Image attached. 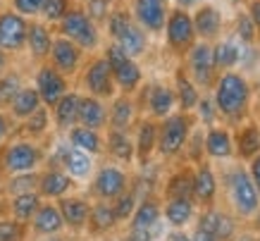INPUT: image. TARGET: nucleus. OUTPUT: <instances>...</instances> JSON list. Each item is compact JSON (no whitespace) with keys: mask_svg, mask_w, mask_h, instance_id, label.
I'll use <instances>...</instances> for the list:
<instances>
[{"mask_svg":"<svg viewBox=\"0 0 260 241\" xmlns=\"http://www.w3.org/2000/svg\"><path fill=\"white\" fill-rule=\"evenodd\" d=\"M251 101V86L239 72H224L215 86V108L229 119H237L246 112Z\"/></svg>","mask_w":260,"mask_h":241,"instance_id":"1","label":"nucleus"},{"mask_svg":"<svg viewBox=\"0 0 260 241\" xmlns=\"http://www.w3.org/2000/svg\"><path fill=\"white\" fill-rule=\"evenodd\" d=\"M60 34L64 39H70L72 43H77L81 50H95L101 43V32L98 24L79 8H70V12L60 19Z\"/></svg>","mask_w":260,"mask_h":241,"instance_id":"2","label":"nucleus"},{"mask_svg":"<svg viewBox=\"0 0 260 241\" xmlns=\"http://www.w3.org/2000/svg\"><path fill=\"white\" fill-rule=\"evenodd\" d=\"M105 60L110 65L115 86L122 88L124 94H134L136 88H139V84H141V79H143V72H141V67H139V63H136L134 57H129L117 43H110V46H108Z\"/></svg>","mask_w":260,"mask_h":241,"instance_id":"3","label":"nucleus"},{"mask_svg":"<svg viewBox=\"0 0 260 241\" xmlns=\"http://www.w3.org/2000/svg\"><path fill=\"white\" fill-rule=\"evenodd\" d=\"M191 132V119L186 112H179V115H167L162 117V125L158 127V150L160 156H177L181 148L186 146V139H189Z\"/></svg>","mask_w":260,"mask_h":241,"instance_id":"4","label":"nucleus"},{"mask_svg":"<svg viewBox=\"0 0 260 241\" xmlns=\"http://www.w3.org/2000/svg\"><path fill=\"white\" fill-rule=\"evenodd\" d=\"M165 39L167 46L172 48L174 53H186L193 43H196V29H193V19L184 8H177L167 15L165 22Z\"/></svg>","mask_w":260,"mask_h":241,"instance_id":"5","label":"nucleus"},{"mask_svg":"<svg viewBox=\"0 0 260 241\" xmlns=\"http://www.w3.org/2000/svg\"><path fill=\"white\" fill-rule=\"evenodd\" d=\"M167 15H170V3L167 0H134V5H132L134 22L148 34L162 32Z\"/></svg>","mask_w":260,"mask_h":241,"instance_id":"6","label":"nucleus"},{"mask_svg":"<svg viewBox=\"0 0 260 241\" xmlns=\"http://www.w3.org/2000/svg\"><path fill=\"white\" fill-rule=\"evenodd\" d=\"M26 32H29V19L22 17L15 10L0 12V50L17 53L26 46Z\"/></svg>","mask_w":260,"mask_h":241,"instance_id":"7","label":"nucleus"},{"mask_svg":"<svg viewBox=\"0 0 260 241\" xmlns=\"http://www.w3.org/2000/svg\"><path fill=\"white\" fill-rule=\"evenodd\" d=\"M215 60H213V46L208 43H193L189 48V77L191 81L201 88H210L215 81Z\"/></svg>","mask_w":260,"mask_h":241,"instance_id":"8","label":"nucleus"},{"mask_svg":"<svg viewBox=\"0 0 260 241\" xmlns=\"http://www.w3.org/2000/svg\"><path fill=\"white\" fill-rule=\"evenodd\" d=\"M34 81H36L34 88L39 91L41 103H43L46 108H53V105H55V103L60 101L67 91H70V86H67V77L60 74L53 65H41L39 70H36V79H34Z\"/></svg>","mask_w":260,"mask_h":241,"instance_id":"9","label":"nucleus"},{"mask_svg":"<svg viewBox=\"0 0 260 241\" xmlns=\"http://www.w3.org/2000/svg\"><path fill=\"white\" fill-rule=\"evenodd\" d=\"M84 86H86L88 96H95V98H112L115 96V79H112V72H110V65L105 57H95L91 60V65L86 67L84 72Z\"/></svg>","mask_w":260,"mask_h":241,"instance_id":"10","label":"nucleus"},{"mask_svg":"<svg viewBox=\"0 0 260 241\" xmlns=\"http://www.w3.org/2000/svg\"><path fill=\"white\" fill-rule=\"evenodd\" d=\"M81 55H84V50H81L77 43H72V41L64 39V36H57V39H53V46H50L48 57H50V65H53L60 74L72 77V74L79 72Z\"/></svg>","mask_w":260,"mask_h":241,"instance_id":"11","label":"nucleus"},{"mask_svg":"<svg viewBox=\"0 0 260 241\" xmlns=\"http://www.w3.org/2000/svg\"><path fill=\"white\" fill-rule=\"evenodd\" d=\"M41 150L29 141H17L5 150L3 165L5 170L12 174H22V172H34V167L41 163Z\"/></svg>","mask_w":260,"mask_h":241,"instance_id":"12","label":"nucleus"},{"mask_svg":"<svg viewBox=\"0 0 260 241\" xmlns=\"http://www.w3.org/2000/svg\"><path fill=\"white\" fill-rule=\"evenodd\" d=\"M232 194L241 215H251L258 210V189L244 170H237L232 174Z\"/></svg>","mask_w":260,"mask_h":241,"instance_id":"13","label":"nucleus"},{"mask_svg":"<svg viewBox=\"0 0 260 241\" xmlns=\"http://www.w3.org/2000/svg\"><path fill=\"white\" fill-rule=\"evenodd\" d=\"M79 125L88 127V129H103L108 125V108L101 98L95 96H81L79 98Z\"/></svg>","mask_w":260,"mask_h":241,"instance_id":"14","label":"nucleus"},{"mask_svg":"<svg viewBox=\"0 0 260 241\" xmlns=\"http://www.w3.org/2000/svg\"><path fill=\"white\" fill-rule=\"evenodd\" d=\"M95 187V194L101 196V198H117L119 194H124L126 189V174L117 167H103L98 172V177L93 182Z\"/></svg>","mask_w":260,"mask_h":241,"instance_id":"15","label":"nucleus"},{"mask_svg":"<svg viewBox=\"0 0 260 241\" xmlns=\"http://www.w3.org/2000/svg\"><path fill=\"white\" fill-rule=\"evenodd\" d=\"M79 94L67 91L60 101L53 105V119H55L57 129H72L74 125H79Z\"/></svg>","mask_w":260,"mask_h":241,"instance_id":"16","label":"nucleus"},{"mask_svg":"<svg viewBox=\"0 0 260 241\" xmlns=\"http://www.w3.org/2000/svg\"><path fill=\"white\" fill-rule=\"evenodd\" d=\"M53 46V32L48 29L43 22H29V32H26V48L36 60H46Z\"/></svg>","mask_w":260,"mask_h":241,"instance_id":"17","label":"nucleus"},{"mask_svg":"<svg viewBox=\"0 0 260 241\" xmlns=\"http://www.w3.org/2000/svg\"><path fill=\"white\" fill-rule=\"evenodd\" d=\"M191 19H193L196 36H201V39H213L222 29V15L213 5H201V8L191 15Z\"/></svg>","mask_w":260,"mask_h":241,"instance_id":"18","label":"nucleus"},{"mask_svg":"<svg viewBox=\"0 0 260 241\" xmlns=\"http://www.w3.org/2000/svg\"><path fill=\"white\" fill-rule=\"evenodd\" d=\"M112 43H117L129 57L136 60V57H141V55L146 53V48H148V36H146V32H143L139 24L132 22Z\"/></svg>","mask_w":260,"mask_h":241,"instance_id":"19","label":"nucleus"},{"mask_svg":"<svg viewBox=\"0 0 260 241\" xmlns=\"http://www.w3.org/2000/svg\"><path fill=\"white\" fill-rule=\"evenodd\" d=\"M174 103H177V98H174V91L170 86L155 84L148 88V112L153 117L162 119V117L172 115Z\"/></svg>","mask_w":260,"mask_h":241,"instance_id":"20","label":"nucleus"},{"mask_svg":"<svg viewBox=\"0 0 260 241\" xmlns=\"http://www.w3.org/2000/svg\"><path fill=\"white\" fill-rule=\"evenodd\" d=\"M41 105H43V103H41L39 91H36L34 86H22L8 108H10V112H12V117H17V119H26V117L31 115V112H36Z\"/></svg>","mask_w":260,"mask_h":241,"instance_id":"21","label":"nucleus"},{"mask_svg":"<svg viewBox=\"0 0 260 241\" xmlns=\"http://www.w3.org/2000/svg\"><path fill=\"white\" fill-rule=\"evenodd\" d=\"M70 143L74 148H79L88 156H95V153H101L103 150V139L101 134L95 132V129H88L84 125H74L70 129Z\"/></svg>","mask_w":260,"mask_h":241,"instance_id":"22","label":"nucleus"},{"mask_svg":"<svg viewBox=\"0 0 260 241\" xmlns=\"http://www.w3.org/2000/svg\"><path fill=\"white\" fill-rule=\"evenodd\" d=\"M34 229L39 234H57L64 227L62 213L55 205H39V210L34 213Z\"/></svg>","mask_w":260,"mask_h":241,"instance_id":"23","label":"nucleus"},{"mask_svg":"<svg viewBox=\"0 0 260 241\" xmlns=\"http://www.w3.org/2000/svg\"><path fill=\"white\" fill-rule=\"evenodd\" d=\"M134 103H132V98L129 96H119V98H115L112 101V108L108 110V125L112 127V129H122V132H126V127L132 125V119H134Z\"/></svg>","mask_w":260,"mask_h":241,"instance_id":"24","label":"nucleus"},{"mask_svg":"<svg viewBox=\"0 0 260 241\" xmlns=\"http://www.w3.org/2000/svg\"><path fill=\"white\" fill-rule=\"evenodd\" d=\"M158 146V125L153 122V119H143L141 125H139V132H136V156L143 160H148L150 153L155 150Z\"/></svg>","mask_w":260,"mask_h":241,"instance_id":"25","label":"nucleus"},{"mask_svg":"<svg viewBox=\"0 0 260 241\" xmlns=\"http://www.w3.org/2000/svg\"><path fill=\"white\" fill-rule=\"evenodd\" d=\"M70 187H72L70 174H64L60 170H50L39 179L41 194L48 196V198H60V196H64L70 191Z\"/></svg>","mask_w":260,"mask_h":241,"instance_id":"26","label":"nucleus"},{"mask_svg":"<svg viewBox=\"0 0 260 241\" xmlns=\"http://www.w3.org/2000/svg\"><path fill=\"white\" fill-rule=\"evenodd\" d=\"M62 165L67 167V174H72V177L77 179H84L91 174V158H88V153H84V150H79V148H64L62 150Z\"/></svg>","mask_w":260,"mask_h":241,"instance_id":"27","label":"nucleus"},{"mask_svg":"<svg viewBox=\"0 0 260 241\" xmlns=\"http://www.w3.org/2000/svg\"><path fill=\"white\" fill-rule=\"evenodd\" d=\"M201 229L208 234H213L215 239H227L234 232V225L232 220L224 215V213H217V210H210L201 218Z\"/></svg>","mask_w":260,"mask_h":241,"instance_id":"28","label":"nucleus"},{"mask_svg":"<svg viewBox=\"0 0 260 241\" xmlns=\"http://www.w3.org/2000/svg\"><path fill=\"white\" fill-rule=\"evenodd\" d=\"M174 98H177V103H179V108L184 110V112H189V110L196 108L198 103V86L191 81L189 74H184V72H177V94H174Z\"/></svg>","mask_w":260,"mask_h":241,"instance_id":"29","label":"nucleus"},{"mask_svg":"<svg viewBox=\"0 0 260 241\" xmlns=\"http://www.w3.org/2000/svg\"><path fill=\"white\" fill-rule=\"evenodd\" d=\"M60 213H62V220L70 227L79 229V227L86 225L88 220V205L79 198H62L60 201Z\"/></svg>","mask_w":260,"mask_h":241,"instance_id":"30","label":"nucleus"},{"mask_svg":"<svg viewBox=\"0 0 260 241\" xmlns=\"http://www.w3.org/2000/svg\"><path fill=\"white\" fill-rule=\"evenodd\" d=\"M205 150H208V156H213V158H229L234 153L229 132H224V129H210L208 136H205Z\"/></svg>","mask_w":260,"mask_h":241,"instance_id":"31","label":"nucleus"},{"mask_svg":"<svg viewBox=\"0 0 260 241\" xmlns=\"http://www.w3.org/2000/svg\"><path fill=\"white\" fill-rule=\"evenodd\" d=\"M108 150L115 158L124 160V163H129L134 158V143L129 141L126 132H122V129H110V134H108Z\"/></svg>","mask_w":260,"mask_h":241,"instance_id":"32","label":"nucleus"},{"mask_svg":"<svg viewBox=\"0 0 260 241\" xmlns=\"http://www.w3.org/2000/svg\"><path fill=\"white\" fill-rule=\"evenodd\" d=\"M239 57H241V53H239V46L234 41H222L213 48V60L217 70H232L239 63Z\"/></svg>","mask_w":260,"mask_h":241,"instance_id":"33","label":"nucleus"},{"mask_svg":"<svg viewBox=\"0 0 260 241\" xmlns=\"http://www.w3.org/2000/svg\"><path fill=\"white\" fill-rule=\"evenodd\" d=\"M215 189H217L215 174L210 172L208 165H201V170L196 172V179H193V196L201 201H210L215 196Z\"/></svg>","mask_w":260,"mask_h":241,"instance_id":"34","label":"nucleus"},{"mask_svg":"<svg viewBox=\"0 0 260 241\" xmlns=\"http://www.w3.org/2000/svg\"><path fill=\"white\" fill-rule=\"evenodd\" d=\"M132 215H134V218H132V227H139V229H153L160 220V208L153 201H143Z\"/></svg>","mask_w":260,"mask_h":241,"instance_id":"35","label":"nucleus"},{"mask_svg":"<svg viewBox=\"0 0 260 241\" xmlns=\"http://www.w3.org/2000/svg\"><path fill=\"white\" fill-rule=\"evenodd\" d=\"M191 213H193V205L189 198H172L165 208V218L170 220V225L181 227L191 220Z\"/></svg>","mask_w":260,"mask_h":241,"instance_id":"36","label":"nucleus"},{"mask_svg":"<svg viewBox=\"0 0 260 241\" xmlns=\"http://www.w3.org/2000/svg\"><path fill=\"white\" fill-rule=\"evenodd\" d=\"M88 218H91V225H93L95 232H108L117 222V215H115L112 205H108V203L93 205V210H88Z\"/></svg>","mask_w":260,"mask_h":241,"instance_id":"37","label":"nucleus"},{"mask_svg":"<svg viewBox=\"0 0 260 241\" xmlns=\"http://www.w3.org/2000/svg\"><path fill=\"white\" fill-rule=\"evenodd\" d=\"M41 201H39V196L34 194V191H26V194H17L15 196V201H12V213H15V218L17 220H31L34 218V213L39 210Z\"/></svg>","mask_w":260,"mask_h":241,"instance_id":"38","label":"nucleus"},{"mask_svg":"<svg viewBox=\"0 0 260 241\" xmlns=\"http://www.w3.org/2000/svg\"><path fill=\"white\" fill-rule=\"evenodd\" d=\"M22 86H24L22 77H19L17 72H5V74L0 77V108H8Z\"/></svg>","mask_w":260,"mask_h":241,"instance_id":"39","label":"nucleus"},{"mask_svg":"<svg viewBox=\"0 0 260 241\" xmlns=\"http://www.w3.org/2000/svg\"><path fill=\"white\" fill-rule=\"evenodd\" d=\"M260 153V132L258 127H246L239 134V156L241 158H253Z\"/></svg>","mask_w":260,"mask_h":241,"instance_id":"40","label":"nucleus"},{"mask_svg":"<svg viewBox=\"0 0 260 241\" xmlns=\"http://www.w3.org/2000/svg\"><path fill=\"white\" fill-rule=\"evenodd\" d=\"M134 22V17H132V12H126V10H110V15H108V19H105V24H108V34H110V39L115 41L119 36V34L124 32L129 24Z\"/></svg>","mask_w":260,"mask_h":241,"instance_id":"41","label":"nucleus"},{"mask_svg":"<svg viewBox=\"0 0 260 241\" xmlns=\"http://www.w3.org/2000/svg\"><path fill=\"white\" fill-rule=\"evenodd\" d=\"M67 12H70V0H43L39 15L46 22H60Z\"/></svg>","mask_w":260,"mask_h":241,"instance_id":"42","label":"nucleus"},{"mask_svg":"<svg viewBox=\"0 0 260 241\" xmlns=\"http://www.w3.org/2000/svg\"><path fill=\"white\" fill-rule=\"evenodd\" d=\"M48 122H50L48 110H46V105H41L36 112H31V115L24 119V129H26L29 134H34V136H41V134L48 129Z\"/></svg>","mask_w":260,"mask_h":241,"instance_id":"43","label":"nucleus"},{"mask_svg":"<svg viewBox=\"0 0 260 241\" xmlns=\"http://www.w3.org/2000/svg\"><path fill=\"white\" fill-rule=\"evenodd\" d=\"M193 194V179L189 174H177L170 182V196L172 198H189Z\"/></svg>","mask_w":260,"mask_h":241,"instance_id":"44","label":"nucleus"},{"mask_svg":"<svg viewBox=\"0 0 260 241\" xmlns=\"http://www.w3.org/2000/svg\"><path fill=\"white\" fill-rule=\"evenodd\" d=\"M84 12H86L95 24H103L108 19V15H110V3H108V0H86Z\"/></svg>","mask_w":260,"mask_h":241,"instance_id":"45","label":"nucleus"},{"mask_svg":"<svg viewBox=\"0 0 260 241\" xmlns=\"http://www.w3.org/2000/svg\"><path fill=\"white\" fill-rule=\"evenodd\" d=\"M34 187H39V177H36L34 172H22V174H17V177L10 182V191H12V194H26V191H31Z\"/></svg>","mask_w":260,"mask_h":241,"instance_id":"46","label":"nucleus"},{"mask_svg":"<svg viewBox=\"0 0 260 241\" xmlns=\"http://www.w3.org/2000/svg\"><path fill=\"white\" fill-rule=\"evenodd\" d=\"M112 210H115L117 220L132 218V213L136 210V198H134V194H119V196H117V203L112 205Z\"/></svg>","mask_w":260,"mask_h":241,"instance_id":"47","label":"nucleus"},{"mask_svg":"<svg viewBox=\"0 0 260 241\" xmlns=\"http://www.w3.org/2000/svg\"><path fill=\"white\" fill-rule=\"evenodd\" d=\"M255 34H258V29H255V24H253L251 17H248V15H239L237 17V36H239V41L251 43V41L255 39Z\"/></svg>","mask_w":260,"mask_h":241,"instance_id":"48","label":"nucleus"},{"mask_svg":"<svg viewBox=\"0 0 260 241\" xmlns=\"http://www.w3.org/2000/svg\"><path fill=\"white\" fill-rule=\"evenodd\" d=\"M43 0H12V8L15 12H19L22 17H36L41 12Z\"/></svg>","mask_w":260,"mask_h":241,"instance_id":"49","label":"nucleus"},{"mask_svg":"<svg viewBox=\"0 0 260 241\" xmlns=\"http://www.w3.org/2000/svg\"><path fill=\"white\" fill-rule=\"evenodd\" d=\"M22 239V225L0 220V241H19Z\"/></svg>","mask_w":260,"mask_h":241,"instance_id":"50","label":"nucleus"},{"mask_svg":"<svg viewBox=\"0 0 260 241\" xmlns=\"http://www.w3.org/2000/svg\"><path fill=\"white\" fill-rule=\"evenodd\" d=\"M196 108H198V115H201V119H203L205 125H213L215 115H217V108H215V103L210 101V98H198Z\"/></svg>","mask_w":260,"mask_h":241,"instance_id":"51","label":"nucleus"},{"mask_svg":"<svg viewBox=\"0 0 260 241\" xmlns=\"http://www.w3.org/2000/svg\"><path fill=\"white\" fill-rule=\"evenodd\" d=\"M124 241H153V232H150V229H139V227H132V232L126 234Z\"/></svg>","mask_w":260,"mask_h":241,"instance_id":"52","label":"nucleus"},{"mask_svg":"<svg viewBox=\"0 0 260 241\" xmlns=\"http://www.w3.org/2000/svg\"><path fill=\"white\" fill-rule=\"evenodd\" d=\"M248 17L253 19L255 29L260 32V0H251V5H248Z\"/></svg>","mask_w":260,"mask_h":241,"instance_id":"53","label":"nucleus"},{"mask_svg":"<svg viewBox=\"0 0 260 241\" xmlns=\"http://www.w3.org/2000/svg\"><path fill=\"white\" fill-rule=\"evenodd\" d=\"M251 179H253V184L260 189V153H258V156H253V163H251Z\"/></svg>","mask_w":260,"mask_h":241,"instance_id":"54","label":"nucleus"},{"mask_svg":"<svg viewBox=\"0 0 260 241\" xmlns=\"http://www.w3.org/2000/svg\"><path fill=\"white\" fill-rule=\"evenodd\" d=\"M8 132H10V119L5 112H0V143H3V139L8 136Z\"/></svg>","mask_w":260,"mask_h":241,"instance_id":"55","label":"nucleus"},{"mask_svg":"<svg viewBox=\"0 0 260 241\" xmlns=\"http://www.w3.org/2000/svg\"><path fill=\"white\" fill-rule=\"evenodd\" d=\"M191 241H217V239H215L213 234L203 232V229H198V232H196V236H193V239H191Z\"/></svg>","mask_w":260,"mask_h":241,"instance_id":"56","label":"nucleus"},{"mask_svg":"<svg viewBox=\"0 0 260 241\" xmlns=\"http://www.w3.org/2000/svg\"><path fill=\"white\" fill-rule=\"evenodd\" d=\"M8 72V53L5 50H0V77Z\"/></svg>","mask_w":260,"mask_h":241,"instance_id":"57","label":"nucleus"},{"mask_svg":"<svg viewBox=\"0 0 260 241\" xmlns=\"http://www.w3.org/2000/svg\"><path fill=\"white\" fill-rule=\"evenodd\" d=\"M201 0H177V8H184V10H189L193 8V5H198Z\"/></svg>","mask_w":260,"mask_h":241,"instance_id":"58","label":"nucleus"},{"mask_svg":"<svg viewBox=\"0 0 260 241\" xmlns=\"http://www.w3.org/2000/svg\"><path fill=\"white\" fill-rule=\"evenodd\" d=\"M167 241H191L189 236H186V234H181V232H177V234H172V236H170V239Z\"/></svg>","mask_w":260,"mask_h":241,"instance_id":"59","label":"nucleus"},{"mask_svg":"<svg viewBox=\"0 0 260 241\" xmlns=\"http://www.w3.org/2000/svg\"><path fill=\"white\" fill-rule=\"evenodd\" d=\"M258 225H260V213H258Z\"/></svg>","mask_w":260,"mask_h":241,"instance_id":"60","label":"nucleus"},{"mask_svg":"<svg viewBox=\"0 0 260 241\" xmlns=\"http://www.w3.org/2000/svg\"><path fill=\"white\" fill-rule=\"evenodd\" d=\"M237 3H241V0H237Z\"/></svg>","mask_w":260,"mask_h":241,"instance_id":"61","label":"nucleus"},{"mask_svg":"<svg viewBox=\"0 0 260 241\" xmlns=\"http://www.w3.org/2000/svg\"><path fill=\"white\" fill-rule=\"evenodd\" d=\"M108 3H112V0H108Z\"/></svg>","mask_w":260,"mask_h":241,"instance_id":"62","label":"nucleus"}]
</instances>
